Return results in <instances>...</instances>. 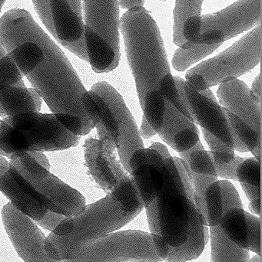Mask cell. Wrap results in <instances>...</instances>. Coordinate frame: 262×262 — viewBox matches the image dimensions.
<instances>
[{"mask_svg":"<svg viewBox=\"0 0 262 262\" xmlns=\"http://www.w3.org/2000/svg\"><path fill=\"white\" fill-rule=\"evenodd\" d=\"M261 0H238L226 9L188 20L183 28L185 39L194 46L223 44L261 23Z\"/></svg>","mask_w":262,"mask_h":262,"instance_id":"11","label":"cell"},{"mask_svg":"<svg viewBox=\"0 0 262 262\" xmlns=\"http://www.w3.org/2000/svg\"><path fill=\"white\" fill-rule=\"evenodd\" d=\"M221 45V43L210 46H192L186 49L180 48L174 53L172 66L178 72H184L192 64L213 53Z\"/></svg>","mask_w":262,"mask_h":262,"instance_id":"25","label":"cell"},{"mask_svg":"<svg viewBox=\"0 0 262 262\" xmlns=\"http://www.w3.org/2000/svg\"><path fill=\"white\" fill-rule=\"evenodd\" d=\"M146 0H119L122 9H129L135 6H143Z\"/></svg>","mask_w":262,"mask_h":262,"instance_id":"32","label":"cell"},{"mask_svg":"<svg viewBox=\"0 0 262 262\" xmlns=\"http://www.w3.org/2000/svg\"><path fill=\"white\" fill-rule=\"evenodd\" d=\"M139 133L141 137H144L146 139L150 138V137H153L155 134H157L156 131L151 127L150 124H149V122H148L147 120L146 119L144 116H143V121H142Z\"/></svg>","mask_w":262,"mask_h":262,"instance_id":"30","label":"cell"},{"mask_svg":"<svg viewBox=\"0 0 262 262\" xmlns=\"http://www.w3.org/2000/svg\"><path fill=\"white\" fill-rule=\"evenodd\" d=\"M80 137L68 130L56 117L39 112L7 117L0 126V150L10 154L62 150L76 146Z\"/></svg>","mask_w":262,"mask_h":262,"instance_id":"8","label":"cell"},{"mask_svg":"<svg viewBox=\"0 0 262 262\" xmlns=\"http://www.w3.org/2000/svg\"><path fill=\"white\" fill-rule=\"evenodd\" d=\"M241 157L235 156V160L230 164L224 166H216L217 174L218 177H223L228 180H236V168L238 163L241 161Z\"/></svg>","mask_w":262,"mask_h":262,"instance_id":"28","label":"cell"},{"mask_svg":"<svg viewBox=\"0 0 262 262\" xmlns=\"http://www.w3.org/2000/svg\"><path fill=\"white\" fill-rule=\"evenodd\" d=\"M159 1H161V2H166V1H168V0H159Z\"/></svg>","mask_w":262,"mask_h":262,"instance_id":"38","label":"cell"},{"mask_svg":"<svg viewBox=\"0 0 262 262\" xmlns=\"http://www.w3.org/2000/svg\"><path fill=\"white\" fill-rule=\"evenodd\" d=\"M249 262H261V256L258 255V256L253 257V258L251 259V261Z\"/></svg>","mask_w":262,"mask_h":262,"instance_id":"35","label":"cell"},{"mask_svg":"<svg viewBox=\"0 0 262 262\" xmlns=\"http://www.w3.org/2000/svg\"><path fill=\"white\" fill-rule=\"evenodd\" d=\"M162 169L164 184L146 209L157 255L165 261L169 249L184 246L191 229L203 220L183 160L167 154L163 157Z\"/></svg>","mask_w":262,"mask_h":262,"instance_id":"4","label":"cell"},{"mask_svg":"<svg viewBox=\"0 0 262 262\" xmlns=\"http://www.w3.org/2000/svg\"><path fill=\"white\" fill-rule=\"evenodd\" d=\"M261 54L260 23L224 52L189 70L186 75V85L201 92L221 84L228 78H238L259 64Z\"/></svg>","mask_w":262,"mask_h":262,"instance_id":"10","label":"cell"},{"mask_svg":"<svg viewBox=\"0 0 262 262\" xmlns=\"http://www.w3.org/2000/svg\"><path fill=\"white\" fill-rule=\"evenodd\" d=\"M251 91H252L254 96L258 99L259 102L261 103V77L260 74L254 81Z\"/></svg>","mask_w":262,"mask_h":262,"instance_id":"31","label":"cell"},{"mask_svg":"<svg viewBox=\"0 0 262 262\" xmlns=\"http://www.w3.org/2000/svg\"><path fill=\"white\" fill-rule=\"evenodd\" d=\"M68 50L70 51L74 55L81 58L83 61L89 62V58H88L87 50H86V41H85L84 36L76 42L71 43V44H66L64 46Z\"/></svg>","mask_w":262,"mask_h":262,"instance_id":"29","label":"cell"},{"mask_svg":"<svg viewBox=\"0 0 262 262\" xmlns=\"http://www.w3.org/2000/svg\"><path fill=\"white\" fill-rule=\"evenodd\" d=\"M41 104L38 92L34 89H27L22 80L0 92V116L39 112Z\"/></svg>","mask_w":262,"mask_h":262,"instance_id":"20","label":"cell"},{"mask_svg":"<svg viewBox=\"0 0 262 262\" xmlns=\"http://www.w3.org/2000/svg\"><path fill=\"white\" fill-rule=\"evenodd\" d=\"M0 191L11 204L32 220H39L47 211L73 217L86 208L84 196L50 172L26 177L9 163L0 177Z\"/></svg>","mask_w":262,"mask_h":262,"instance_id":"6","label":"cell"},{"mask_svg":"<svg viewBox=\"0 0 262 262\" xmlns=\"http://www.w3.org/2000/svg\"><path fill=\"white\" fill-rule=\"evenodd\" d=\"M193 188L195 203L206 226L219 225L224 212L223 191L216 165L201 141L192 149L179 154Z\"/></svg>","mask_w":262,"mask_h":262,"instance_id":"13","label":"cell"},{"mask_svg":"<svg viewBox=\"0 0 262 262\" xmlns=\"http://www.w3.org/2000/svg\"><path fill=\"white\" fill-rule=\"evenodd\" d=\"M9 166V162H8L3 156L0 155V177L6 172Z\"/></svg>","mask_w":262,"mask_h":262,"instance_id":"33","label":"cell"},{"mask_svg":"<svg viewBox=\"0 0 262 262\" xmlns=\"http://www.w3.org/2000/svg\"><path fill=\"white\" fill-rule=\"evenodd\" d=\"M220 183L224 213L218 226L235 246L261 256V219L244 210L239 194L233 184L228 180H221Z\"/></svg>","mask_w":262,"mask_h":262,"instance_id":"15","label":"cell"},{"mask_svg":"<svg viewBox=\"0 0 262 262\" xmlns=\"http://www.w3.org/2000/svg\"><path fill=\"white\" fill-rule=\"evenodd\" d=\"M119 28L143 116L158 134L166 104L177 92L159 28L143 6L128 9L122 16Z\"/></svg>","mask_w":262,"mask_h":262,"instance_id":"3","label":"cell"},{"mask_svg":"<svg viewBox=\"0 0 262 262\" xmlns=\"http://www.w3.org/2000/svg\"><path fill=\"white\" fill-rule=\"evenodd\" d=\"M6 2V0H0V14H1L2 9H3V6H4Z\"/></svg>","mask_w":262,"mask_h":262,"instance_id":"36","label":"cell"},{"mask_svg":"<svg viewBox=\"0 0 262 262\" xmlns=\"http://www.w3.org/2000/svg\"><path fill=\"white\" fill-rule=\"evenodd\" d=\"M159 137L177 152L189 150L200 141L199 131L193 121L186 118L170 102L166 104Z\"/></svg>","mask_w":262,"mask_h":262,"instance_id":"19","label":"cell"},{"mask_svg":"<svg viewBox=\"0 0 262 262\" xmlns=\"http://www.w3.org/2000/svg\"><path fill=\"white\" fill-rule=\"evenodd\" d=\"M98 140L89 138L84 145L85 160L95 183L109 193L129 174L117 160L116 149L104 129L97 124Z\"/></svg>","mask_w":262,"mask_h":262,"instance_id":"16","label":"cell"},{"mask_svg":"<svg viewBox=\"0 0 262 262\" xmlns=\"http://www.w3.org/2000/svg\"><path fill=\"white\" fill-rule=\"evenodd\" d=\"M220 104L227 110L234 134V145L241 143L261 161V102L246 83L230 78L217 91Z\"/></svg>","mask_w":262,"mask_h":262,"instance_id":"12","label":"cell"},{"mask_svg":"<svg viewBox=\"0 0 262 262\" xmlns=\"http://www.w3.org/2000/svg\"><path fill=\"white\" fill-rule=\"evenodd\" d=\"M2 218L8 236L20 258L25 262H62L52 259L45 249L42 231L31 219L8 203L2 210Z\"/></svg>","mask_w":262,"mask_h":262,"instance_id":"17","label":"cell"},{"mask_svg":"<svg viewBox=\"0 0 262 262\" xmlns=\"http://www.w3.org/2000/svg\"><path fill=\"white\" fill-rule=\"evenodd\" d=\"M236 180L241 183L252 212L261 216V163L255 157L243 159L236 168Z\"/></svg>","mask_w":262,"mask_h":262,"instance_id":"21","label":"cell"},{"mask_svg":"<svg viewBox=\"0 0 262 262\" xmlns=\"http://www.w3.org/2000/svg\"><path fill=\"white\" fill-rule=\"evenodd\" d=\"M1 122H2V121H1V120H0V126H1ZM0 155L3 156V157H6V156H5V154H3V152H2L1 150H0Z\"/></svg>","mask_w":262,"mask_h":262,"instance_id":"37","label":"cell"},{"mask_svg":"<svg viewBox=\"0 0 262 262\" xmlns=\"http://www.w3.org/2000/svg\"><path fill=\"white\" fill-rule=\"evenodd\" d=\"M207 242V226L201 222L191 229L188 241L184 246L177 249H169L165 261L186 262L195 259L203 253Z\"/></svg>","mask_w":262,"mask_h":262,"instance_id":"22","label":"cell"},{"mask_svg":"<svg viewBox=\"0 0 262 262\" xmlns=\"http://www.w3.org/2000/svg\"><path fill=\"white\" fill-rule=\"evenodd\" d=\"M0 41L9 52L23 43H35L43 49L41 64L26 75L33 89L66 128L84 136L96 123L83 104L87 91L64 52L37 24L28 11L12 9L0 18Z\"/></svg>","mask_w":262,"mask_h":262,"instance_id":"1","label":"cell"},{"mask_svg":"<svg viewBox=\"0 0 262 262\" xmlns=\"http://www.w3.org/2000/svg\"><path fill=\"white\" fill-rule=\"evenodd\" d=\"M84 38L89 63L96 73H107L120 60L119 0H83Z\"/></svg>","mask_w":262,"mask_h":262,"instance_id":"9","label":"cell"},{"mask_svg":"<svg viewBox=\"0 0 262 262\" xmlns=\"http://www.w3.org/2000/svg\"><path fill=\"white\" fill-rule=\"evenodd\" d=\"M163 177L149 165L123 178L105 198L86 206L73 217H66L45 239L52 259H71L94 242L121 229L156 198Z\"/></svg>","mask_w":262,"mask_h":262,"instance_id":"2","label":"cell"},{"mask_svg":"<svg viewBox=\"0 0 262 262\" xmlns=\"http://www.w3.org/2000/svg\"><path fill=\"white\" fill-rule=\"evenodd\" d=\"M32 2L42 23L45 25L51 35L56 39V34H55L53 23H52L49 0H32Z\"/></svg>","mask_w":262,"mask_h":262,"instance_id":"26","label":"cell"},{"mask_svg":"<svg viewBox=\"0 0 262 262\" xmlns=\"http://www.w3.org/2000/svg\"><path fill=\"white\" fill-rule=\"evenodd\" d=\"M204 0H175L173 11V43L181 49H189L194 45L188 42L183 35V28L188 20L201 17Z\"/></svg>","mask_w":262,"mask_h":262,"instance_id":"24","label":"cell"},{"mask_svg":"<svg viewBox=\"0 0 262 262\" xmlns=\"http://www.w3.org/2000/svg\"><path fill=\"white\" fill-rule=\"evenodd\" d=\"M66 218V217L64 215L48 211L44 217L37 223L43 229L52 232Z\"/></svg>","mask_w":262,"mask_h":262,"instance_id":"27","label":"cell"},{"mask_svg":"<svg viewBox=\"0 0 262 262\" xmlns=\"http://www.w3.org/2000/svg\"><path fill=\"white\" fill-rule=\"evenodd\" d=\"M56 41L64 47L84 36L81 0H49Z\"/></svg>","mask_w":262,"mask_h":262,"instance_id":"18","label":"cell"},{"mask_svg":"<svg viewBox=\"0 0 262 262\" xmlns=\"http://www.w3.org/2000/svg\"><path fill=\"white\" fill-rule=\"evenodd\" d=\"M8 52H6V49L3 47V44L1 43V41H0V59L3 58V57L6 56L7 55Z\"/></svg>","mask_w":262,"mask_h":262,"instance_id":"34","label":"cell"},{"mask_svg":"<svg viewBox=\"0 0 262 262\" xmlns=\"http://www.w3.org/2000/svg\"><path fill=\"white\" fill-rule=\"evenodd\" d=\"M88 115L110 137L120 162L129 174L139 170L149 162L139 130L123 97L109 83L94 84L83 98Z\"/></svg>","mask_w":262,"mask_h":262,"instance_id":"5","label":"cell"},{"mask_svg":"<svg viewBox=\"0 0 262 262\" xmlns=\"http://www.w3.org/2000/svg\"><path fill=\"white\" fill-rule=\"evenodd\" d=\"M176 95L171 104L195 124L201 126L205 140L217 166L230 164L235 160L234 134L227 110L219 105L210 89L197 92L174 77Z\"/></svg>","mask_w":262,"mask_h":262,"instance_id":"7","label":"cell"},{"mask_svg":"<svg viewBox=\"0 0 262 262\" xmlns=\"http://www.w3.org/2000/svg\"><path fill=\"white\" fill-rule=\"evenodd\" d=\"M159 262L150 234L142 231L110 233L63 262Z\"/></svg>","mask_w":262,"mask_h":262,"instance_id":"14","label":"cell"},{"mask_svg":"<svg viewBox=\"0 0 262 262\" xmlns=\"http://www.w3.org/2000/svg\"><path fill=\"white\" fill-rule=\"evenodd\" d=\"M212 262H249V252L232 243L219 226L210 227Z\"/></svg>","mask_w":262,"mask_h":262,"instance_id":"23","label":"cell"}]
</instances>
